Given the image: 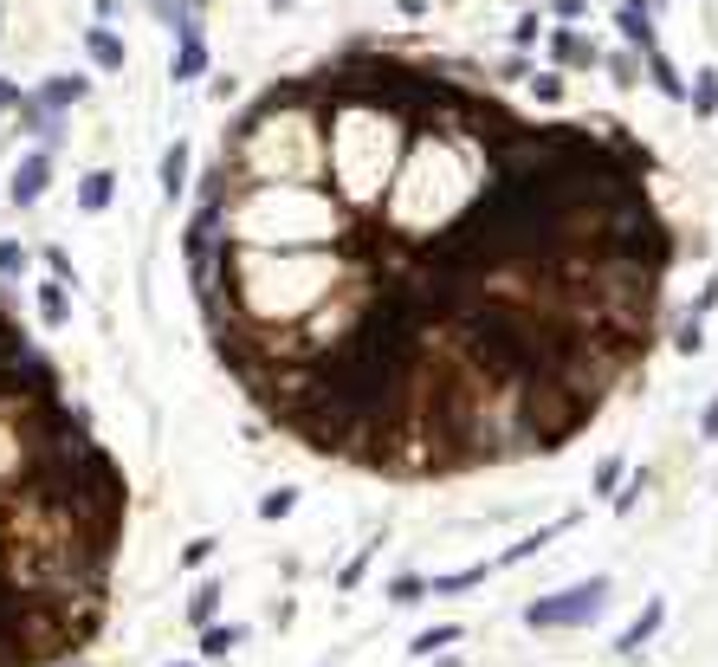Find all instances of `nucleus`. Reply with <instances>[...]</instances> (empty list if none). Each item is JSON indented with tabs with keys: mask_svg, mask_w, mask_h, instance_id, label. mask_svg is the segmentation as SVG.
Instances as JSON below:
<instances>
[{
	"mask_svg": "<svg viewBox=\"0 0 718 667\" xmlns=\"http://www.w3.org/2000/svg\"><path fill=\"white\" fill-rule=\"evenodd\" d=\"M602 603H609V577H583L563 596H550V603H531L524 622H531V629H583V622L602 616Z\"/></svg>",
	"mask_w": 718,
	"mask_h": 667,
	"instance_id": "obj_1",
	"label": "nucleus"
},
{
	"mask_svg": "<svg viewBox=\"0 0 718 667\" xmlns=\"http://www.w3.org/2000/svg\"><path fill=\"white\" fill-rule=\"evenodd\" d=\"M550 59H557L563 72H589L602 52H596V39H589L583 26H557V33H550Z\"/></svg>",
	"mask_w": 718,
	"mask_h": 667,
	"instance_id": "obj_2",
	"label": "nucleus"
},
{
	"mask_svg": "<svg viewBox=\"0 0 718 667\" xmlns=\"http://www.w3.org/2000/svg\"><path fill=\"white\" fill-rule=\"evenodd\" d=\"M46 182H52V149H33V156L20 162V169H13V208H33L39 195H46Z\"/></svg>",
	"mask_w": 718,
	"mask_h": 667,
	"instance_id": "obj_3",
	"label": "nucleus"
},
{
	"mask_svg": "<svg viewBox=\"0 0 718 667\" xmlns=\"http://www.w3.org/2000/svg\"><path fill=\"white\" fill-rule=\"evenodd\" d=\"M33 305H39V318H46V331H65V324H72V285L65 279H39Z\"/></svg>",
	"mask_w": 718,
	"mask_h": 667,
	"instance_id": "obj_4",
	"label": "nucleus"
},
{
	"mask_svg": "<svg viewBox=\"0 0 718 667\" xmlns=\"http://www.w3.org/2000/svg\"><path fill=\"white\" fill-rule=\"evenodd\" d=\"M110 201H117V175H110V169H91L85 182H78V208H85V214H104Z\"/></svg>",
	"mask_w": 718,
	"mask_h": 667,
	"instance_id": "obj_5",
	"label": "nucleus"
},
{
	"mask_svg": "<svg viewBox=\"0 0 718 667\" xmlns=\"http://www.w3.org/2000/svg\"><path fill=\"white\" fill-rule=\"evenodd\" d=\"M647 78H654V91H660V98H693V85L680 78V65H673L667 52H647Z\"/></svg>",
	"mask_w": 718,
	"mask_h": 667,
	"instance_id": "obj_6",
	"label": "nucleus"
},
{
	"mask_svg": "<svg viewBox=\"0 0 718 667\" xmlns=\"http://www.w3.org/2000/svg\"><path fill=\"white\" fill-rule=\"evenodd\" d=\"M240 642H246L240 622H207V629H201V655H207V661H227Z\"/></svg>",
	"mask_w": 718,
	"mask_h": 667,
	"instance_id": "obj_7",
	"label": "nucleus"
},
{
	"mask_svg": "<svg viewBox=\"0 0 718 667\" xmlns=\"http://www.w3.org/2000/svg\"><path fill=\"white\" fill-rule=\"evenodd\" d=\"M660 622H667V603H660V596H654V603H647V609H641V616H634V622H628V629H621V642H615V648H621V655H634V648H641V642H647V635H654V629H660Z\"/></svg>",
	"mask_w": 718,
	"mask_h": 667,
	"instance_id": "obj_8",
	"label": "nucleus"
},
{
	"mask_svg": "<svg viewBox=\"0 0 718 667\" xmlns=\"http://www.w3.org/2000/svg\"><path fill=\"white\" fill-rule=\"evenodd\" d=\"M563 532H570V519H550V525H537V532H531V538H518V544H505V557H499V564H524V557H537V551H544V544H550V538H563Z\"/></svg>",
	"mask_w": 718,
	"mask_h": 667,
	"instance_id": "obj_9",
	"label": "nucleus"
},
{
	"mask_svg": "<svg viewBox=\"0 0 718 667\" xmlns=\"http://www.w3.org/2000/svg\"><path fill=\"white\" fill-rule=\"evenodd\" d=\"M453 642H460V622H440V629H421V635H414L408 655H414V661H434L440 648H453Z\"/></svg>",
	"mask_w": 718,
	"mask_h": 667,
	"instance_id": "obj_10",
	"label": "nucleus"
},
{
	"mask_svg": "<svg viewBox=\"0 0 718 667\" xmlns=\"http://www.w3.org/2000/svg\"><path fill=\"white\" fill-rule=\"evenodd\" d=\"M162 195H169V201L188 195V143H175L169 156H162Z\"/></svg>",
	"mask_w": 718,
	"mask_h": 667,
	"instance_id": "obj_11",
	"label": "nucleus"
},
{
	"mask_svg": "<svg viewBox=\"0 0 718 667\" xmlns=\"http://www.w3.org/2000/svg\"><path fill=\"white\" fill-rule=\"evenodd\" d=\"M382 596H389L395 609H414V603H427V577H421V570H402V577H389V590H382Z\"/></svg>",
	"mask_w": 718,
	"mask_h": 667,
	"instance_id": "obj_12",
	"label": "nucleus"
},
{
	"mask_svg": "<svg viewBox=\"0 0 718 667\" xmlns=\"http://www.w3.org/2000/svg\"><path fill=\"white\" fill-rule=\"evenodd\" d=\"M486 577H492V564H473V570H460V577H427V596H460V590H479Z\"/></svg>",
	"mask_w": 718,
	"mask_h": 667,
	"instance_id": "obj_13",
	"label": "nucleus"
},
{
	"mask_svg": "<svg viewBox=\"0 0 718 667\" xmlns=\"http://www.w3.org/2000/svg\"><path fill=\"white\" fill-rule=\"evenodd\" d=\"M602 65H609L615 91H634V85H641V52H634V46H621V52H609V59H602Z\"/></svg>",
	"mask_w": 718,
	"mask_h": 667,
	"instance_id": "obj_14",
	"label": "nucleus"
},
{
	"mask_svg": "<svg viewBox=\"0 0 718 667\" xmlns=\"http://www.w3.org/2000/svg\"><path fill=\"white\" fill-rule=\"evenodd\" d=\"M220 596H227V590H220V583H214V577H207V583H201V590H195V596H188V622H195V629H207V622H214V616H220Z\"/></svg>",
	"mask_w": 718,
	"mask_h": 667,
	"instance_id": "obj_15",
	"label": "nucleus"
},
{
	"mask_svg": "<svg viewBox=\"0 0 718 667\" xmlns=\"http://www.w3.org/2000/svg\"><path fill=\"white\" fill-rule=\"evenodd\" d=\"M621 480H628V460H621V454H602V460H596V499H615Z\"/></svg>",
	"mask_w": 718,
	"mask_h": 667,
	"instance_id": "obj_16",
	"label": "nucleus"
},
{
	"mask_svg": "<svg viewBox=\"0 0 718 667\" xmlns=\"http://www.w3.org/2000/svg\"><path fill=\"white\" fill-rule=\"evenodd\" d=\"M673 350H680V357H699V350H706V318H680L673 324Z\"/></svg>",
	"mask_w": 718,
	"mask_h": 667,
	"instance_id": "obj_17",
	"label": "nucleus"
},
{
	"mask_svg": "<svg viewBox=\"0 0 718 667\" xmlns=\"http://www.w3.org/2000/svg\"><path fill=\"white\" fill-rule=\"evenodd\" d=\"M26 266H33V253H26L20 240H0V279H7V285L26 279Z\"/></svg>",
	"mask_w": 718,
	"mask_h": 667,
	"instance_id": "obj_18",
	"label": "nucleus"
},
{
	"mask_svg": "<svg viewBox=\"0 0 718 667\" xmlns=\"http://www.w3.org/2000/svg\"><path fill=\"white\" fill-rule=\"evenodd\" d=\"M201 65H207V46L195 39V26H188V33H182V59H175V78H195Z\"/></svg>",
	"mask_w": 718,
	"mask_h": 667,
	"instance_id": "obj_19",
	"label": "nucleus"
},
{
	"mask_svg": "<svg viewBox=\"0 0 718 667\" xmlns=\"http://www.w3.org/2000/svg\"><path fill=\"white\" fill-rule=\"evenodd\" d=\"M369 564H376V544H363V551H356V557H350V564H343V570H337V590H356V583H363V577H369Z\"/></svg>",
	"mask_w": 718,
	"mask_h": 667,
	"instance_id": "obj_20",
	"label": "nucleus"
},
{
	"mask_svg": "<svg viewBox=\"0 0 718 667\" xmlns=\"http://www.w3.org/2000/svg\"><path fill=\"white\" fill-rule=\"evenodd\" d=\"M292 506H298V486H272V493L259 499V519H285Z\"/></svg>",
	"mask_w": 718,
	"mask_h": 667,
	"instance_id": "obj_21",
	"label": "nucleus"
},
{
	"mask_svg": "<svg viewBox=\"0 0 718 667\" xmlns=\"http://www.w3.org/2000/svg\"><path fill=\"white\" fill-rule=\"evenodd\" d=\"M693 111H699V117H712V111H718V72H699V85H693Z\"/></svg>",
	"mask_w": 718,
	"mask_h": 667,
	"instance_id": "obj_22",
	"label": "nucleus"
},
{
	"mask_svg": "<svg viewBox=\"0 0 718 667\" xmlns=\"http://www.w3.org/2000/svg\"><path fill=\"white\" fill-rule=\"evenodd\" d=\"M531 98L537 104H563V78L557 72H531Z\"/></svg>",
	"mask_w": 718,
	"mask_h": 667,
	"instance_id": "obj_23",
	"label": "nucleus"
},
{
	"mask_svg": "<svg viewBox=\"0 0 718 667\" xmlns=\"http://www.w3.org/2000/svg\"><path fill=\"white\" fill-rule=\"evenodd\" d=\"M537 39H544V20H537V13H524V20L512 26V46L524 52V46H537Z\"/></svg>",
	"mask_w": 718,
	"mask_h": 667,
	"instance_id": "obj_24",
	"label": "nucleus"
},
{
	"mask_svg": "<svg viewBox=\"0 0 718 667\" xmlns=\"http://www.w3.org/2000/svg\"><path fill=\"white\" fill-rule=\"evenodd\" d=\"M91 59H98V65H123V46L110 33H91Z\"/></svg>",
	"mask_w": 718,
	"mask_h": 667,
	"instance_id": "obj_25",
	"label": "nucleus"
},
{
	"mask_svg": "<svg viewBox=\"0 0 718 667\" xmlns=\"http://www.w3.org/2000/svg\"><path fill=\"white\" fill-rule=\"evenodd\" d=\"M214 551H220V538H195V544L182 551V570H201V564H207Z\"/></svg>",
	"mask_w": 718,
	"mask_h": 667,
	"instance_id": "obj_26",
	"label": "nucleus"
},
{
	"mask_svg": "<svg viewBox=\"0 0 718 667\" xmlns=\"http://www.w3.org/2000/svg\"><path fill=\"white\" fill-rule=\"evenodd\" d=\"M46 272H52V279H65V285L78 279V272H72V253H65V247H46Z\"/></svg>",
	"mask_w": 718,
	"mask_h": 667,
	"instance_id": "obj_27",
	"label": "nucleus"
},
{
	"mask_svg": "<svg viewBox=\"0 0 718 667\" xmlns=\"http://www.w3.org/2000/svg\"><path fill=\"white\" fill-rule=\"evenodd\" d=\"M550 13H557L563 26H576V20H583V13H589V0H550Z\"/></svg>",
	"mask_w": 718,
	"mask_h": 667,
	"instance_id": "obj_28",
	"label": "nucleus"
},
{
	"mask_svg": "<svg viewBox=\"0 0 718 667\" xmlns=\"http://www.w3.org/2000/svg\"><path fill=\"white\" fill-rule=\"evenodd\" d=\"M699 441H718V396L699 408Z\"/></svg>",
	"mask_w": 718,
	"mask_h": 667,
	"instance_id": "obj_29",
	"label": "nucleus"
},
{
	"mask_svg": "<svg viewBox=\"0 0 718 667\" xmlns=\"http://www.w3.org/2000/svg\"><path fill=\"white\" fill-rule=\"evenodd\" d=\"M712 305H718V279H712V285H706V292H699V298H693V305H686V318H706V311H712Z\"/></svg>",
	"mask_w": 718,
	"mask_h": 667,
	"instance_id": "obj_30",
	"label": "nucleus"
},
{
	"mask_svg": "<svg viewBox=\"0 0 718 667\" xmlns=\"http://www.w3.org/2000/svg\"><path fill=\"white\" fill-rule=\"evenodd\" d=\"M395 7H402V13H427V0H395Z\"/></svg>",
	"mask_w": 718,
	"mask_h": 667,
	"instance_id": "obj_31",
	"label": "nucleus"
},
{
	"mask_svg": "<svg viewBox=\"0 0 718 667\" xmlns=\"http://www.w3.org/2000/svg\"><path fill=\"white\" fill-rule=\"evenodd\" d=\"M621 13H647V0H621Z\"/></svg>",
	"mask_w": 718,
	"mask_h": 667,
	"instance_id": "obj_32",
	"label": "nucleus"
},
{
	"mask_svg": "<svg viewBox=\"0 0 718 667\" xmlns=\"http://www.w3.org/2000/svg\"><path fill=\"white\" fill-rule=\"evenodd\" d=\"M434 667H466V661H434Z\"/></svg>",
	"mask_w": 718,
	"mask_h": 667,
	"instance_id": "obj_33",
	"label": "nucleus"
},
{
	"mask_svg": "<svg viewBox=\"0 0 718 667\" xmlns=\"http://www.w3.org/2000/svg\"><path fill=\"white\" fill-rule=\"evenodd\" d=\"M65 667H91V661H65Z\"/></svg>",
	"mask_w": 718,
	"mask_h": 667,
	"instance_id": "obj_34",
	"label": "nucleus"
},
{
	"mask_svg": "<svg viewBox=\"0 0 718 667\" xmlns=\"http://www.w3.org/2000/svg\"><path fill=\"white\" fill-rule=\"evenodd\" d=\"M175 667H188V661H175Z\"/></svg>",
	"mask_w": 718,
	"mask_h": 667,
	"instance_id": "obj_35",
	"label": "nucleus"
}]
</instances>
